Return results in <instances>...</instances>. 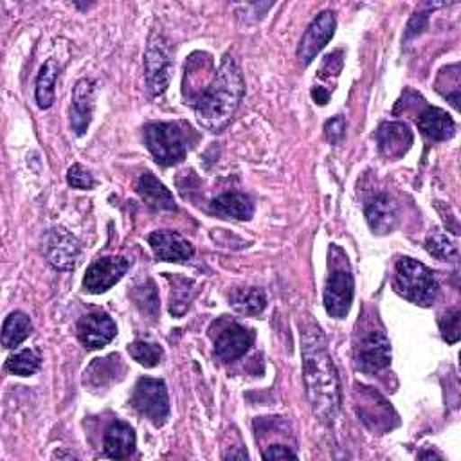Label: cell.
Returning a JSON list of instances; mask_svg holds the SVG:
<instances>
[{
    "mask_svg": "<svg viewBox=\"0 0 461 461\" xmlns=\"http://www.w3.org/2000/svg\"><path fill=\"white\" fill-rule=\"evenodd\" d=\"M301 351L303 376L313 414L322 421H331L339 411L340 391L337 371L319 326L301 331Z\"/></svg>",
    "mask_w": 461,
    "mask_h": 461,
    "instance_id": "6da1fadb",
    "label": "cell"
},
{
    "mask_svg": "<svg viewBox=\"0 0 461 461\" xmlns=\"http://www.w3.org/2000/svg\"><path fill=\"white\" fill-rule=\"evenodd\" d=\"M245 94V81L236 61L225 54L212 81L198 97L194 110L205 124H218L227 121L238 108Z\"/></svg>",
    "mask_w": 461,
    "mask_h": 461,
    "instance_id": "7a4b0ae2",
    "label": "cell"
},
{
    "mask_svg": "<svg viewBox=\"0 0 461 461\" xmlns=\"http://www.w3.org/2000/svg\"><path fill=\"white\" fill-rule=\"evenodd\" d=\"M394 288L403 299L420 306H430L439 294L434 274L423 263L411 258H400L396 261Z\"/></svg>",
    "mask_w": 461,
    "mask_h": 461,
    "instance_id": "3957f363",
    "label": "cell"
},
{
    "mask_svg": "<svg viewBox=\"0 0 461 461\" xmlns=\"http://www.w3.org/2000/svg\"><path fill=\"white\" fill-rule=\"evenodd\" d=\"M144 144L160 166H175L187 155V135L180 122H149L144 128Z\"/></svg>",
    "mask_w": 461,
    "mask_h": 461,
    "instance_id": "277c9868",
    "label": "cell"
},
{
    "mask_svg": "<svg viewBox=\"0 0 461 461\" xmlns=\"http://www.w3.org/2000/svg\"><path fill=\"white\" fill-rule=\"evenodd\" d=\"M133 409L148 418L153 425L160 427L166 423L169 416V398L164 380L158 378H139L133 394H131Z\"/></svg>",
    "mask_w": 461,
    "mask_h": 461,
    "instance_id": "5b68a950",
    "label": "cell"
},
{
    "mask_svg": "<svg viewBox=\"0 0 461 461\" xmlns=\"http://www.w3.org/2000/svg\"><path fill=\"white\" fill-rule=\"evenodd\" d=\"M216 335H212L214 355L223 362H232L243 357L256 337L250 328L229 321L216 322Z\"/></svg>",
    "mask_w": 461,
    "mask_h": 461,
    "instance_id": "8992f818",
    "label": "cell"
},
{
    "mask_svg": "<svg viewBox=\"0 0 461 461\" xmlns=\"http://www.w3.org/2000/svg\"><path fill=\"white\" fill-rule=\"evenodd\" d=\"M130 268V259L122 256L97 258L83 277V288L88 294H103L110 290Z\"/></svg>",
    "mask_w": 461,
    "mask_h": 461,
    "instance_id": "52a82bcc",
    "label": "cell"
},
{
    "mask_svg": "<svg viewBox=\"0 0 461 461\" xmlns=\"http://www.w3.org/2000/svg\"><path fill=\"white\" fill-rule=\"evenodd\" d=\"M79 250V241L61 227H52L43 236V254L58 270H72L77 263Z\"/></svg>",
    "mask_w": 461,
    "mask_h": 461,
    "instance_id": "ba28073f",
    "label": "cell"
},
{
    "mask_svg": "<svg viewBox=\"0 0 461 461\" xmlns=\"http://www.w3.org/2000/svg\"><path fill=\"white\" fill-rule=\"evenodd\" d=\"M357 369L364 373H376L391 364V344L384 331L369 330L355 349Z\"/></svg>",
    "mask_w": 461,
    "mask_h": 461,
    "instance_id": "9c48e42d",
    "label": "cell"
},
{
    "mask_svg": "<svg viewBox=\"0 0 461 461\" xmlns=\"http://www.w3.org/2000/svg\"><path fill=\"white\" fill-rule=\"evenodd\" d=\"M355 294L353 276L348 270H333L324 286V308L333 319H344L351 308Z\"/></svg>",
    "mask_w": 461,
    "mask_h": 461,
    "instance_id": "30bf717a",
    "label": "cell"
},
{
    "mask_svg": "<svg viewBox=\"0 0 461 461\" xmlns=\"http://www.w3.org/2000/svg\"><path fill=\"white\" fill-rule=\"evenodd\" d=\"M335 32V16L331 11H322L313 18V22L304 31L299 47L297 58L303 65L313 61V58L322 50V47L331 40Z\"/></svg>",
    "mask_w": 461,
    "mask_h": 461,
    "instance_id": "8fae6325",
    "label": "cell"
},
{
    "mask_svg": "<svg viewBox=\"0 0 461 461\" xmlns=\"http://www.w3.org/2000/svg\"><path fill=\"white\" fill-rule=\"evenodd\" d=\"M171 58L162 38L153 36L146 50V79L151 94H162L169 85Z\"/></svg>",
    "mask_w": 461,
    "mask_h": 461,
    "instance_id": "7c38bea8",
    "label": "cell"
},
{
    "mask_svg": "<svg viewBox=\"0 0 461 461\" xmlns=\"http://www.w3.org/2000/svg\"><path fill=\"white\" fill-rule=\"evenodd\" d=\"M148 243L158 261L184 263L194 254V247L182 234L173 230H155L148 236Z\"/></svg>",
    "mask_w": 461,
    "mask_h": 461,
    "instance_id": "4fadbf2b",
    "label": "cell"
},
{
    "mask_svg": "<svg viewBox=\"0 0 461 461\" xmlns=\"http://www.w3.org/2000/svg\"><path fill=\"white\" fill-rule=\"evenodd\" d=\"M117 326L106 313H86L77 322V339L88 349H99L112 342Z\"/></svg>",
    "mask_w": 461,
    "mask_h": 461,
    "instance_id": "5bb4252c",
    "label": "cell"
},
{
    "mask_svg": "<svg viewBox=\"0 0 461 461\" xmlns=\"http://www.w3.org/2000/svg\"><path fill=\"white\" fill-rule=\"evenodd\" d=\"M376 142L387 158L396 160L409 151L412 144V131L403 122H384L376 131Z\"/></svg>",
    "mask_w": 461,
    "mask_h": 461,
    "instance_id": "9a60e30c",
    "label": "cell"
},
{
    "mask_svg": "<svg viewBox=\"0 0 461 461\" xmlns=\"http://www.w3.org/2000/svg\"><path fill=\"white\" fill-rule=\"evenodd\" d=\"M94 112V81L79 79L76 83L72 94V106H70V124L76 135H83L88 128Z\"/></svg>",
    "mask_w": 461,
    "mask_h": 461,
    "instance_id": "2e32d148",
    "label": "cell"
},
{
    "mask_svg": "<svg viewBox=\"0 0 461 461\" xmlns=\"http://www.w3.org/2000/svg\"><path fill=\"white\" fill-rule=\"evenodd\" d=\"M366 220H367L373 232H376V234L391 232L398 223V205H396V202L387 194L375 196L366 205Z\"/></svg>",
    "mask_w": 461,
    "mask_h": 461,
    "instance_id": "e0dca14e",
    "label": "cell"
},
{
    "mask_svg": "<svg viewBox=\"0 0 461 461\" xmlns=\"http://www.w3.org/2000/svg\"><path fill=\"white\" fill-rule=\"evenodd\" d=\"M135 445H137L135 432L126 421L117 420L104 432L103 447H104L106 457H112V459L130 457L135 452Z\"/></svg>",
    "mask_w": 461,
    "mask_h": 461,
    "instance_id": "ac0fdd59",
    "label": "cell"
},
{
    "mask_svg": "<svg viewBox=\"0 0 461 461\" xmlns=\"http://www.w3.org/2000/svg\"><path fill=\"white\" fill-rule=\"evenodd\" d=\"M418 130L423 137L430 140H447L454 135L456 124L454 119L441 108L429 106L416 117Z\"/></svg>",
    "mask_w": 461,
    "mask_h": 461,
    "instance_id": "d6986e66",
    "label": "cell"
},
{
    "mask_svg": "<svg viewBox=\"0 0 461 461\" xmlns=\"http://www.w3.org/2000/svg\"><path fill=\"white\" fill-rule=\"evenodd\" d=\"M135 189L148 207L155 211H176V203L171 191L151 173L140 175Z\"/></svg>",
    "mask_w": 461,
    "mask_h": 461,
    "instance_id": "ffe728a7",
    "label": "cell"
},
{
    "mask_svg": "<svg viewBox=\"0 0 461 461\" xmlns=\"http://www.w3.org/2000/svg\"><path fill=\"white\" fill-rule=\"evenodd\" d=\"M209 211L220 218H229V220H250L254 214V202L250 200L249 194L245 193H223L216 196Z\"/></svg>",
    "mask_w": 461,
    "mask_h": 461,
    "instance_id": "44dd1931",
    "label": "cell"
},
{
    "mask_svg": "<svg viewBox=\"0 0 461 461\" xmlns=\"http://www.w3.org/2000/svg\"><path fill=\"white\" fill-rule=\"evenodd\" d=\"M32 331V324L27 313L23 312H11L2 326V344L4 348L11 349L20 346Z\"/></svg>",
    "mask_w": 461,
    "mask_h": 461,
    "instance_id": "7402d4cb",
    "label": "cell"
},
{
    "mask_svg": "<svg viewBox=\"0 0 461 461\" xmlns=\"http://www.w3.org/2000/svg\"><path fill=\"white\" fill-rule=\"evenodd\" d=\"M58 63L54 59H47L36 77V103L40 108H49L54 103V83L58 77Z\"/></svg>",
    "mask_w": 461,
    "mask_h": 461,
    "instance_id": "603a6c76",
    "label": "cell"
},
{
    "mask_svg": "<svg viewBox=\"0 0 461 461\" xmlns=\"http://www.w3.org/2000/svg\"><path fill=\"white\" fill-rule=\"evenodd\" d=\"M230 306L243 315H258L267 306L265 292L259 288H240L230 294Z\"/></svg>",
    "mask_w": 461,
    "mask_h": 461,
    "instance_id": "cb8c5ba5",
    "label": "cell"
},
{
    "mask_svg": "<svg viewBox=\"0 0 461 461\" xmlns=\"http://www.w3.org/2000/svg\"><path fill=\"white\" fill-rule=\"evenodd\" d=\"M425 247L430 256H434L436 259H441V261H450L457 256L456 241L448 234L441 232L439 229H434L429 232V236L425 240Z\"/></svg>",
    "mask_w": 461,
    "mask_h": 461,
    "instance_id": "d4e9b609",
    "label": "cell"
},
{
    "mask_svg": "<svg viewBox=\"0 0 461 461\" xmlns=\"http://www.w3.org/2000/svg\"><path fill=\"white\" fill-rule=\"evenodd\" d=\"M40 367V357L32 349H22L5 360V371L18 376H31Z\"/></svg>",
    "mask_w": 461,
    "mask_h": 461,
    "instance_id": "484cf974",
    "label": "cell"
},
{
    "mask_svg": "<svg viewBox=\"0 0 461 461\" xmlns=\"http://www.w3.org/2000/svg\"><path fill=\"white\" fill-rule=\"evenodd\" d=\"M130 357L144 367H155L162 358V348L148 340H133L128 346Z\"/></svg>",
    "mask_w": 461,
    "mask_h": 461,
    "instance_id": "4316f807",
    "label": "cell"
},
{
    "mask_svg": "<svg viewBox=\"0 0 461 461\" xmlns=\"http://www.w3.org/2000/svg\"><path fill=\"white\" fill-rule=\"evenodd\" d=\"M133 301L144 313L155 317L158 312V295L153 281H146L142 286H135Z\"/></svg>",
    "mask_w": 461,
    "mask_h": 461,
    "instance_id": "83f0119b",
    "label": "cell"
},
{
    "mask_svg": "<svg viewBox=\"0 0 461 461\" xmlns=\"http://www.w3.org/2000/svg\"><path fill=\"white\" fill-rule=\"evenodd\" d=\"M459 319H461V312L459 308H452L447 310V313H443L438 319L439 330H441V337L448 342V344H456L459 340Z\"/></svg>",
    "mask_w": 461,
    "mask_h": 461,
    "instance_id": "f1b7e54d",
    "label": "cell"
},
{
    "mask_svg": "<svg viewBox=\"0 0 461 461\" xmlns=\"http://www.w3.org/2000/svg\"><path fill=\"white\" fill-rule=\"evenodd\" d=\"M67 182H68V185H72L76 189H92L95 185L92 173L86 167H83L81 164H74L68 167Z\"/></svg>",
    "mask_w": 461,
    "mask_h": 461,
    "instance_id": "f546056e",
    "label": "cell"
},
{
    "mask_svg": "<svg viewBox=\"0 0 461 461\" xmlns=\"http://www.w3.org/2000/svg\"><path fill=\"white\" fill-rule=\"evenodd\" d=\"M344 130H346V121L342 115H337L333 119H330L326 124H324V131H326V137L330 142H339L344 135Z\"/></svg>",
    "mask_w": 461,
    "mask_h": 461,
    "instance_id": "4dcf8cb0",
    "label": "cell"
},
{
    "mask_svg": "<svg viewBox=\"0 0 461 461\" xmlns=\"http://www.w3.org/2000/svg\"><path fill=\"white\" fill-rule=\"evenodd\" d=\"M340 56H342V52H340V50H335V52H331V54H328V56L324 58L322 67H321V76H322V77L330 76L331 72H333V74H339V72H340L342 65H333V63L342 61V58H340Z\"/></svg>",
    "mask_w": 461,
    "mask_h": 461,
    "instance_id": "1f68e13d",
    "label": "cell"
},
{
    "mask_svg": "<svg viewBox=\"0 0 461 461\" xmlns=\"http://www.w3.org/2000/svg\"><path fill=\"white\" fill-rule=\"evenodd\" d=\"M263 457L265 459H288V457H297V454L292 452L286 445H272L265 450Z\"/></svg>",
    "mask_w": 461,
    "mask_h": 461,
    "instance_id": "d6a6232c",
    "label": "cell"
},
{
    "mask_svg": "<svg viewBox=\"0 0 461 461\" xmlns=\"http://www.w3.org/2000/svg\"><path fill=\"white\" fill-rule=\"evenodd\" d=\"M312 97L315 99V103H319V104H326V103H328V99H330V92H328V90H324L322 86H317V88H313V90H312Z\"/></svg>",
    "mask_w": 461,
    "mask_h": 461,
    "instance_id": "836d02e7",
    "label": "cell"
}]
</instances>
